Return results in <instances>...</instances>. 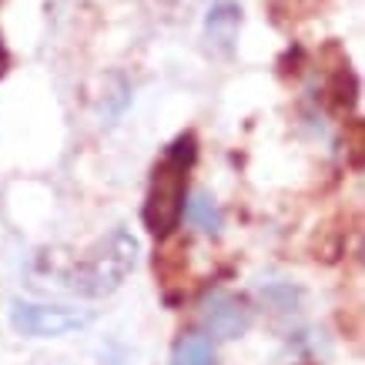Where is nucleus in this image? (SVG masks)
<instances>
[{"label":"nucleus","instance_id":"nucleus-12","mask_svg":"<svg viewBox=\"0 0 365 365\" xmlns=\"http://www.w3.org/2000/svg\"><path fill=\"white\" fill-rule=\"evenodd\" d=\"M302 71H305V47L292 44L285 54L278 57V74H282V78H299Z\"/></svg>","mask_w":365,"mask_h":365},{"label":"nucleus","instance_id":"nucleus-13","mask_svg":"<svg viewBox=\"0 0 365 365\" xmlns=\"http://www.w3.org/2000/svg\"><path fill=\"white\" fill-rule=\"evenodd\" d=\"M7 71V51H4V44H0V74Z\"/></svg>","mask_w":365,"mask_h":365},{"label":"nucleus","instance_id":"nucleus-11","mask_svg":"<svg viewBox=\"0 0 365 365\" xmlns=\"http://www.w3.org/2000/svg\"><path fill=\"white\" fill-rule=\"evenodd\" d=\"M345 141H349V165L352 171H362V158H365V124L359 118L345 124Z\"/></svg>","mask_w":365,"mask_h":365},{"label":"nucleus","instance_id":"nucleus-8","mask_svg":"<svg viewBox=\"0 0 365 365\" xmlns=\"http://www.w3.org/2000/svg\"><path fill=\"white\" fill-rule=\"evenodd\" d=\"M325 94H329V104L332 111L349 114L359 101V78L355 71L349 67V61H339V64L329 71V81H325Z\"/></svg>","mask_w":365,"mask_h":365},{"label":"nucleus","instance_id":"nucleus-9","mask_svg":"<svg viewBox=\"0 0 365 365\" xmlns=\"http://www.w3.org/2000/svg\"><path fill=\"white\" fill-rule=\"evenodd\" d=\"M165 161H171V165L181 168V171H191V168L198 165V138H195V131L178 134L175 141L168 144Z\"/></svg>","mask_w":365,"mask_h":365},{"label":"nucleus","instance_id":"nucleus-10","mask_svg":"<svg viewBox=\"0 0 365 365\" xmlns=\"http://www.w3.org/2000/svg\"><path fill=\"white\" fill-rule=\"evenodd\" d=\"M185 265H188V262H185V245H178L175 252H158L155 255V272L161 275L165 285H171L175 278L185 275Z\"/></svg>","mask_w":365,"mask_h":365},{"label":"nucleus","instance_id":"nucleus-1","mask_svg":"<svg viewBox=\"0 0 365 365\" xmlns=\"http://www.w3.org/2000/svg\"><path fill=\"white\" fill-rule=\"evenodd\" d=\"M134 265H138V238L124 228H114L81 255H71L64 248L37 252L31 262V278L37 288L57 285L81 299H104L124 285Z\"/></svg>","mask_w":365,"mask_h":365},{"label":"nucleus","instance_id":"nucleus-6","mask_svg":"<svg viewBox=\"0 0 365 365\" xmlns=\"http://www.w3.org/2000/svg\"><path fill=\"white\" fill-rule=\"evenodd\" d=\"M181 218L201 235H211V238H218L225 228V215L218 208V201L205 195V191H191L188 198H185V211H181Z\"/></svg>","mask_w":365,"mask_h":365},{"label":"nucleus","instance_id":"nucleus-4","mask_svg":"<svg viewBox=\"0 0 365 365\" xmlns=\"http://www.w3.org/2000/svg\"><path fill=\"white\" fill-rule=\"evenodd\" d=\"M201 322L205 332L215 339H238L252 329L255 309L245 295H232V292H211L201 302Z\"/></svg>","mask_w":365,"mask_h":365},{"label":"nucleus","instance_id":"nucleus-2","mask_svg":"<svg viewBox=\"0 0 365 365\" xmlns=\"http://www.w3.org/2000/svg\"><path fill=\"white\" fill-rule=\"evenodd\" d=\"M185 198H188V171H181V168L161 158L151 171V188H148V198H144L141 208L144 228L155 235L158 242H165L178 232Z\"/></svg>","mask_w":365,"mask_h":365},{"label":"nucleus","instance_id":"nucleus-3","mask_svg":"<svg viewBox=\"0 0 365 365\" xmlns=\"http://www.w3.org/2000/svg\"><path fill=\"white\" fill-rule=\"evenodd\" d=\"M94 312L91 309H71V305H34V302H14L11 305V325L17 335L27 339H61L91 325Z\"/></svg>","mask_w":365,"mask_h":365},{"label":"nucleus","instance_id":"nucleus-5","mask_svg":"<svg viewBox=\"0 0 365 365\" xmlns=\"http://www.w3.org/2000/svg\"><path fill=\"white\" fill-rule=\"evenodd\" d=\"M242 4L238 0H215L205 17V44L215 57H232L242 34Z\"/></svg>","mask_w":365,"mask_h":365},{"label":"nucleus","instance_id":"nucleus-7","mask_svg":"<svg viewBox=\"0 0 365 365\" xmlns=\"http://www.w3.org/2000/svg\"><path fill=\"white\" fill-rule=\"evenodd\" d=\"M171 365H215V339L205 329H188L171 345Z\"/></svg>","mask_w":365,"mask_h":365}]
</instances>
